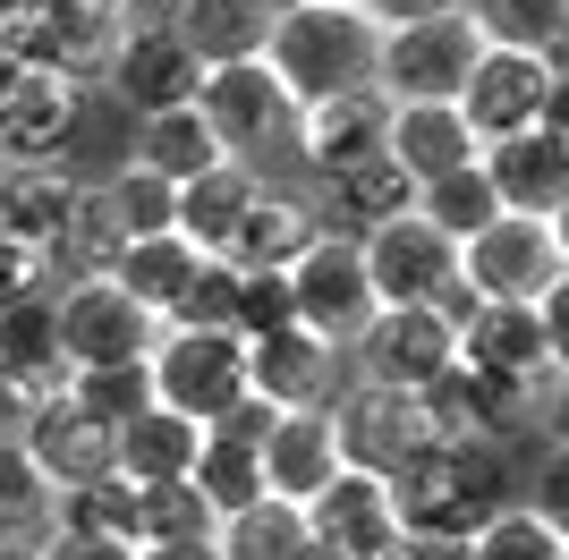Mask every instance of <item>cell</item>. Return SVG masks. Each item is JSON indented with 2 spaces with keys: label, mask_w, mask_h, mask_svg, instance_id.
Masks as SVG:
<instances>
[{
  "label": "cell",
  "mask_w": 569,
  "mask_h": 560,
  "mask_svg": "<svg viewBox=\"0 0 569 560\" xmlns=\"http://www.w3.org/2000/svg\"><path fill=\"white\" fill-rule=\"evenodd\" d=\"M137 560H221L213 543H137Z\"/></svg>",
  "instance_id": "681fc988"
},
{
  "label": "cell",
  "mask_w": 569,
  "mask_h": 560,
  "mask_svg": "<svg viewBox=\"0 0 569 560\" xmlns=\"http://www.w3.org/2000/svg\"><path fill=\"white\" fill-rule=\"evenodd\" d=\"M34 9H51V0H0V26H26Z\"/></svg>",
  "instance_id": "f907efd6"
},
{
  "label": "cell",
  "mask_w": 569,
  "mask_h": 560,
  "mask_svg": "<svg viewBox=\"0 0 569 560\" xmlns=\"http://www.w3.org/2000/svg\"><path fill=\"white\" fill-rule=\"evenodd\" d=\"M26 560H137V552H119V543H94V536H60V527H43V536L26 543Z\"/></svg>",
  "instance_id": "f6af8a7d"
},
{
  "label": "cell",
  "mask_w": 569,
  "mask_h": 560,
  "mask_svg": "<svg viewBox=\"0 0 569 560\" xmlns=\"http://www.w3.org/2000/svg\"><path fill=\"white\" fill-rule=\"evenodd\" d=\"M247 391H256L272 417L332 408V399L349 391V349H332V340L281 323V331H263V340H247Z\"/></svg>",
  "instance_id": "5bb4252c"
},
{
  "label": "cell",
  "mask_w": 569,
  "mask_h": 560,
  "mask_svg": "<svg viewBox=\"0 0 569 560\" xmlns=\"http://www.w3.org/2000/svg\"><path fill=\"white\" fill-rule=\"evenodd\" d=\"M196 111H204V128H213V144L230 153V162H247V170H263V153H281L289 128H298V102L281 93V77L263 69V60L204 69Z\"/></svg>",
  "instance_id": "30bf717a"
},
{
  "label": "cell",
  "mask_w": 569,
  "mask_h": 560,
  "mask_svg": "<svg viewBox=\"0 0 569 560\" xmlns=\"http://www.w3.org/2000/svg\"><path fill=\"white\" fill-rule=\"evenodd\" d=\"M272 26H281V0H179V9H170V34L196 51V69L263 60Z\"/></svg>",
  "instance_id": "603a6c76"
},
{
  "label": "cell",
  "mask_w": 569,
  "mask_h": 560,
  "mask_svg": "<svg viewBox=\"0 0 569 560\" xmlns=\"http://www.w3.org/2000/svg\"><path fill=\"white\" fill-rule=\"evenodd\" d=\"M451 9H468V0H366V18L391 34V26H426V18H451Z\"/></svg>",
  "instance_id": "bcb514c9"
},
{
  "label": "cell",
  "mask_w": 569,
  "mask_h": 560,
  "mask_svg": "<svg viewBox=\"0 0 569 560\" xmlns=\"http://www.w3.org/2000/svg\"><path fill=\"white\" fill-rule=\"evenodd\" d=\"M307 9H366V0H307Z\"/></svg>",
  "instance_id": "816d5d0a"
},
{
  "label": "cell",
  "mask_w": 569,
  "mask_h": 560,
  "mask_svg": "<svg viewBox=\"0 0 569 560\" xmlns=\"http://www.w3.org/2000/svg\"><path fill=\"white\" fill-rule=\"evenodd\" d=\"M485 187L501 212L519 221H561L569 212V128H536V137H501L476 153Z\"/></svg>",
  "instance_id": "e0dca14e"
},
{
  "label": "cell",
  "mask_w": 569,
  "mask_h": 560,
  "mask_svg": "<svg viewBox=\"0 0 569 560\" xmlns=\"http://www.w3.org/2000/svg\"><path fill=\"white\" fill-rule=\"evenodd\" d=\"M51 527H60V536H94V543L137 552V543H144V492L119 484V476L69 484V492H51Z\"/></svg>",
  "instance_id": "f1b7e54d"
},
{
  "label": "cell",
  "mask_w": 569,
  "mask_h": 560,
  "mask_svg": "<svg viewBox=\"0 0 569 560\" xmlns=\"http://www.w3.org/2000/svg\"><path fill=\"white\" fill-rule=\"evenodd\" d=\"M86 86L60 69H0V170H43L69 162Z\"/></svg>",
  "instance_id": "8fae6325"
},
{
  "label": "cell",
  "mask_w": 569,
  "mask_h": 560,
  "mask_svg": "<svg viewBox=\"0 0 569 560\" xmlns=\"http://www.w3.org/2000/svg\"><path fill=\"white\" fill-rule=\"evenodd\" d=\"M289 323V289L281 272H238V340H263V331H281Z\"/></svg>",
  "instance_id": "7bdbcfd3"
},
{
  "label": "cell",
  "mask_w": 569,
  "mask_h": 560,
  "mask_svg": "<svg viewBox=\"0 0 569 560\" xmlns=\"http://www.w3.org/2000/svg\"><path fill=\"white\" fill-rule=\"evenodd\" d=\"M51 289H60V272H51L43 256H26V247H9V238H0V314H9V306H26V298H51Z\"/></svg>",
  "instance_id": "ee69618b"
},
{
  "label": "cell",
  "mask_w": 569,
  "mask_h": 560,
  "mask_svg": "<svg viewBox=\"0 0 569 560\" xmlns=\"http://www.w3.org/2000/svg\"><path fill=\"white\" fill-rule=\"evenodd\" d=\"M459 119H468L476 153L501 137H536V128H569L561 119V60H527V51H476L468 86H459Z\"/></svg>",
  "instance_id": "277c9868"
},
{
  "label": "cell",
  "mask_w": 569,
  "mask_h": 560,
  "mask_svg": "<svg viewBox=\"0 0 569 560\" xmlns=\"http://www.w3.org/2000/svg\"><path fill=\"white\" fill-rule=\"evenodd\" d=\"M170 323H179V331H230L238 323V272H230V263H204V272L188 280V298H179Z\"/></svg>",
  "instance_id": "b9f144b4"
},
{
  "label": "cell",
  "mask_w": 569,
  "mask_h": 560,
  "mask_svg": "<svg viewBox=\"0 0 569 560\" xmlns=\"http://www.w3.org/2000/svg\"><path fill=\"white\" fill-rule=\"evenodd\" d=\"M476 51H485V34H476L468 9L426 18V26H391L375 51V93L382 102H459Z\"/></svg>",
  "instance_id": "ba28073f"
},
{
  "label": "cell",
  "mask_w": 569,
  "mask_h": 560,
  "mask_svg": "<svg viewBox=\"0 0 569 560\" xmlns=\"http://www.w3.org/2000/svg\"><path fill=\"white\" fill-rule=\"evenodd\" d=\"M51 527V484L18 442H0V543H34Z\"/></svg>",
  "instance_id": "ab89813d"
},
{
  "label": "cell",
  "mask_w": 569,
  "mask_h": 560,
  "mask_svg": "<svg viewBox=\"0 0 569 560\" xmlns=\"http://www.w3.org/2000/svg\"><path fill=\"white\" fill-rule=\"evenodd\" d=\"M77 187H86V179H77L69 162H43V170H0V238L51 263V247H60V230H69Z\"/></svg>",
  "instance_id": "484cf974"
},
{
  "label": "cell",
  "mask_w": 569,
  "mask_h": 560,
  "mask_svg": "<svg viewBox=\"0 0 569 560\" xmlns=\"http://www.w3.org/2000/svg\"><path fill=\"white\" fill-rule=\"evenodd\" d=\"M0 373L26 382L34 399L69 382V366H60V331H51V298H26V306L0 314Z\"/></svg>",
  "instance_id": "d6a6232c"
},
{
  "label": "cell",
  "mask_w": 569,
  "mask_h": 560,
  "mask_svg": "<svg viewBox=\"0 0 569 560\" xmlns=\"http://www.w3.org/2000/svg\"><path fill=\"white\" fill-rule=\"evenodd\" d=\"M459 289L476 306H536L552 289H569V230L561 221H519L501 212L493 230H476L459 247Z\"/></svg>",
  "instance_id": "3957f363"
},
{
  "label": "cell",
  "mask_w": 569,
  "mask_h": 560,
  "mask_svg": "<svg viewBox=\"0 0 569 560\" xmlns=\"http://www.w3.org/2000/svg\"><path fill=\"white\" fill-rule=\"evenodd\" d=\"M485 51H527V60H561L569 43V0H468Z\"/></svg>",
  "instance_id": "4dcf8cb0"
},
{
  "label": "cell",
  "mask_w": 569,
  "mask_h": 560,
  "mask_svg": "<svg viewBox=\"0 0 569 560\" xmlns=\"http://www.w3.org/2000/svg\"><path fill=\"white\" fill-rule=\"evenodd\" d=\"M188 484H196V501L213 510V527L221 518H238V510H256L263 501V459L247 442H221V433H204V450H196V467H188Z\"/></svg>",
  "instance_id": "d590c367"
},
{
  "label": "cell",
  "mask_w": 569,
  "mask_h": 560,
  "mask_svg": "<svg viewBox=\"0 0 569 560\" xmlns=\"http://www.w3.org/2000/svg\"><path fill=\"white\" fill-rule=\"evenodd\" d=\"M417 221H426L433 238L468 247L476 230H493V221H501V204H493V187H485V170H451V179L417 187Z\"/></svg>",
  "instance_id": "74e56055"
},
{
  "label": "cell",
  "mask_w": 569,
  "mask_h": 560,
  "mask_svg": "<svg viewBox=\"0 0 569 560\" xmlns=\"http://www.w3.org/2000/svg\"><path fill=\"white\" fill-rule=\"evenodd\" d=\"M298 518H307L315 560H391L400 552V501H391L382 476H357V467H340Z\"/></svg>",
  "instance_id": "4fadbf2b"
},
{
  "label": "cell",
  "mask_w": 569,
  "mask_h": 560,
  "mask_svg": "<svg viewBox=\"0 0 569 560\" xmlns=\"http://www.w3.org/2000/svg\"><path fill=\"white\" fill-rule=\"evenodd\" d=\"M144 543H213V510L196 501V484L144 492Z\"/></svg>",
  "instance_id": "60d3db41"
},
{
  "label": "cell",
  "mask_w": 569,
  "mask_h": 560,
  "mask_svg": "<svg viewBox=\"0 0 569 560\" xmlns=\"http://www.w3.org/2000/svg\"><path fill=\"white\" fill-rule=\"evenodd\" d=\"M26 459L43 467V484L51 492H69V484H94V476H111V424L94 417H77L60 391L34 399V417H26Z\"/></svg>",
  "instance_id": "44dd1931"
},
{
  "label": "cell",
  "mask_w": 569,
  "mask_h": 560,
  "mask_svg": "<svg viewBox=\"0 0 569 560\" xmlns=\"http://www.w3.org/2000/svg\"><path fill=\"white\" fill-rule=\"evenodd\" d=\"M263 492L289 501V510H307L315 492L340 476V442H332V408H307V417H272L263 433Z\"/></svg>",
  "instance_id": "7402d4cb"
},
{
  "label": "cell",
  "mask_w": 569,
  "mask_h": 560,
  "mask_svg": "<svg viewBox=\"0 0 569 560\" xmlns=\"http://www.w3.org/2000/svg\"><path fill=\"white\" fill-rule=\"evenodd\" d=\"M94 86L111 93L128 119H162V111H188L204 69H196V51L170 34V26H119L111 60L94 69Z\"/></svg>",
  "instance_id": "7c38bea8"
},
{
  "label": "cell",
  "mask_w": 569,
  "mask_h": 560,
  "mask_svg": "<svg viewBox=\"0 0 569 560\" xmlns=\"http://www.w3.org/2000/svg\"><path fill=\"white\" fill-rule=\"evenodd\" d=\"M256 179H263V170L221 162V170H204V179H188V187H179V238H188V247H196L204 263H221V256H230L238 221H247V204H256Z\"/></svg>",
  "instance_id": "4316f807"
},
{
  "label": "cell",
  "mask_w": 569,
  "mask_h": 560,
  "mask_svg": "<svg viewBox=\"0 0 569 560\" xmlns=\"http://www.w3.org/2000/svg\"><path fill=\"white\" fill-rule=\"evenodd\" d=\"M315 238H323V221H315L307 179H256V204H247V221H238L221 263L230 272H289Z\"/></svg>",
  "instance_id": "d6986e66"
},
{
  "label": "cell",
  "mask_w": 569,
  "mask_h": 560,
  "mask_svg": "<svg viewBox=\"0 0 569 560\" xmlns=\"http://www.w3.org/2000/svg\"><path fill=\"white\" fill-rule=\"evenodd\" d=\"M382 162L400 170L408 187H433L451 170H476V137L459 102H391V137H382Z\"/></svg>",
  "instance_id": "ffe728a7"
},
{
  "label": "cell",
  "mask_w": 569,
  "mask_h": 560,
  "mask_svg": "<svg viewBox=\"0 0 569 560\" xmlns=\"http://www.w3.org/2000/svg\"><path fill=\"white\" fill-rule=\"evenodd\" d=\"M128 162H144L153 179H170V187H188V179H204V170H221L230 153L213 144V128H204V111H162V119H137V137H128Z\"/></svg>",
  "instance_id": "83f0119b"
},
{
  "label": "cell",
  "mask_w": 569,
  "mask_h": 560,
  "mask_svg": "<svg viewBox=\"0 0 569 560\" xmlns=\"http://www.w3.org/2000/svg\"><path fill=\"white\" fill-rule=\"evenodd\" d=\"M196 450H204V424L170 417V408H137V417L111 433V476H119V484H137V492L188 484Z\"/></svg>",
  "instance_id": "cb8c5ba5"
},
{
  "label": "cell",
  "mask_w": 569,
  "mask_h": 560,
  "mask_svg": "<svg viewBox=\"0 0 569 560\" xmlns=\"http://www.w3.org/2000/svg\"><path fill=\"white\" fill-rule=\"evenodd\" d=\"M196 272H204V256H196L179 230H170V238H137V247L111 263V280L144 306V314H153V323H170V314H179V298H188Z\"/></svg>",
  "instance_id": "f546056e"
},
{
  "label": "cell",
  "mask_w": 569,
  "mask_h": 560,
  "mask_svg": "<svg viewBox=\"0 0 569 560\" xmlns=\"http://www.w3.org/2000/svg\"><path fill=\"white\" fill-rule=\"evenodd\" d=\"M391 501H400V536L468 543L493 510L519 501V467H510V450H493V442H426L400 476H391Z\"/></svg>",
  "instance_id": "6da1fadb"
},
{
  "label": "cell",
  "mask_w": 569,
  "mask_h": 560,
  "mask_svg": "<svg viewBox=\"0 0 569 560\" xmlns=\"http://www.w3.org/2000/svg\"><path fill=\"white\" fill-rule=\"evenodd\" d=\"M128 256V230L111 221V204H102V187L86 179L69 204V230H60V247H51V272L60 280H111V263Z\"/></svg>",
  "instance_id": "1f68e13d"
},
{
  "label": "cell",
  "mask_w": 569,
  "mask_h": 560,
  "mask_svg": "<svg viewBox=\"0 0 569 560\" xmlns=\"http://www.w3.org/2000/svg\"><path fill=\"white\" fill-rule=\"evenodd\" d=\"M26 417H34V391L0 373V442H26Z\"/></svg>",
  "instance_id": "7dc6e473"
},
{
  "label": "cell",
  "mask_w": 569,
  "mask_h": 560,
  "mask_svg": "<svg viewBox=\"0 0 569 560\" xmlns=\"http://www.w3.org/2000/svg\"><path fill=\"white\" fill-rule=\"evenodd\" d=\"M289 289V323L315 331V340H332V349H349L357 331L375 323L382 306H375V280H366V256H357V238H315L307 256L281 272Z\"/></svg>",
  "instance_id": "9c48e42d"
},
{
  "label": "cell",
  "mask_w": 569,
  "mask_h": 560,
  "mask_svg": "<svg viewBox=\"0 0 569 560\" xmlns=\"http://www.w3.org/2000/svg\"><path fill=\"white\" fill-rule=\"evenodd\" d=\"M51 331H60V366L94 373V366H144L162 323L144 314L119 280H60L51 289Z\"/></svg>",
  "instance_id": "8992f818"
},
{
  "label": "cell",
  "mask_w": 569,
  "mask_h": 560,
  "mask_svg": "<svg viewBox=\"0 0 569 560\" xmlns=\"http://www.w3.org/2000/svg\"><path fill=\"white\" fill-rule=\"evenodd\" d=\"M468 560H569V527H561V510H536L519 492L510 510H493L468 536Z\"/></svg>",
  "instance_id": "e575fe53"
},
{
  "label": "cell",
  "mask_w": 569,
  "mask_h": 560,
  "mask_svg": "<svg viewBox=\"0 0 569 560\" xmlns=\"http://www.w3.org/2000/svg\"><path fill=\"white\" fill-rule=\"evenodd\" d=\"M391 560H468V543H451V536H400V552Z\"/></svg>",
  "instance_id": "c3c4849f"
},
{
  "label": "cell",
  "mask_w": 569,
  "mask_h": 560,
  "mask_svg": "<svg viewBox=\"0 0 569 560\" xmlns=\"http://www.w3.org/2000/svg\"><path fill=\"white\" fill-rule=\"evenodd\" d=\"M332 442H340V467H357V476H400L417 450L433 442L426 433V408L400 391H366V382H349V391L332 399Z\"/></svg>",
  "instance_id": "9a60e30c"
},
{
  "label": "cell",
  "mask_w": 569,
  "mask_h": 560,
  "mask_svg": "<svg viewBox=\"0 0 569 560\" xmlns=\"http://www.w3.org/2000/svg\"><path fill=\"white\" fill-rule=\"evenodd\" d=\"M315 221L332 238H375L391 230V221H408L417 212V187L400 179L391 162H366V170H340V179H315Z\"/></svg>",
  "instance_id": "d4e9b609"
},
{
  "label": "cell",
  "mask_w": 569,
  "mask_h": 560,
  "mask_svg": "<svg viewBox=\"0 0 569 560\" xmlns=\"http://www.w3.org/2000/svg\"><path fill=\"white\" fill-rule=\"evenodd\" d=\"M451 366H459V331L433 306H382L375 323L349 340V382H366V391L426 399Z\"/></svg>",
  "instance_id": "52a82bcc"
},
{
  "label": "cell",
  "mask_w": 569,
  "mask_h": 560,
  "mask_svg": "<svg viewBox=\"0 0 569 560\" xmlns=\"http://www.w3.org/2000/svg\"><path fill=\"white\" fill-rule=\"evenodd\" d=\"M357 256H366V280H375V306H433L459 280V247L433 238L417 212L375 238H357Z\"/></svg>",
  "instance_id": "ac0fdd59"
},
{
  "label": "cell",
  "mask_w": 569,
  "mask_h": 560,
  "mask_svg": "<svg viewBox=\"0 0 569 560\" xmlns=\"http://www.w3.org/2000/svg\"><path fill=\"white\" fill-rule=\"evenodd\" d=\"M60 399H69L77 417H94V424H111V433H119L137 408H153V382H144V366H94V373H69Z\"/></svg>",
  "instance_id": "f35d334b"
},
{
  "label": "cell",
  "mask_w": 569,
  "mask_h": 560,
  "mask_svg": "<svg viewBox=\"0 0 569 560\" xmlns=\"http://www.w3.org/2000/svg\"><path fill=\"white\" fill-rule=\"evenodd\" d=\"M382 137H391V102L366 86V93L307 102L298 128H289V153H298V170H307V187H315V179H340V170L382 162Z\"/></svg>",
  "instance_id": "2e32d148"
},
{
  "label": "cell",
  "mask_w": 569,
  "mask_h": 560,
  "mask_svg": "<svg viewBox=\"0 0 569 560\" xmlns=\"http://www.w3.org/2000/svg\"><path fill=\"white\" fill-rule=\"evenodd\" d=\"M213 552L221 560H315L307 552V518L289 510V501H272V492H263L256 510L221 518V527H213Z\"/></svg>",
  "instance_id": "8d00e7d4"
},
{
  "label": "cell",
  "mask_w": 569,
  "mask_h": 560,
  "mask_svg": "<svg viewBox=\"0 0 569 560\" xmlns=\"http://www.w3.org/2000/svg\"><path fill=\"white\" fill-rule=\"evenodd\" d=\"M375 51H382V26L366 18V9H307V0H281V26H272V43H263V69L281 77V93L307 111V102L375 86Z\"/></svg>",
  "instance_id": "7a4b0ae2"
},
{
  "label": "cell",
  "mask_w": 569,
  "mask_h": 560,
  "mask_svg": "<svg viewBox=\"0 0 569 560\" xmlns=\"http://www.w3.org/2000/svg\"><path fill=\"white\" fill-rule=\"evenodd\" d=\"M144 382H153V408L188 424H213L221 408L247 399V340L238 331H179L162 323L153 357H144Z\"/></svg>",
  "instance_id": "5b68a950"
},
{
  "label": "cell",
  "mask_w": 569,
  "mask_h": 560,
  "mask_svg": "<svg viewBox=\"0 0 569 560\" xmlns=\"http://www.w3.org/2000/svg\"><path fill=\"white\" fill-rule=\"evenodd\" d=\"M94 187H102V204H111V221L128 230V247H137V238H170V230H179V187L153 179V170L128 162V153H119Z\"/></svg>",
  "instance_id": "836d02e7"
}]
</instances>
